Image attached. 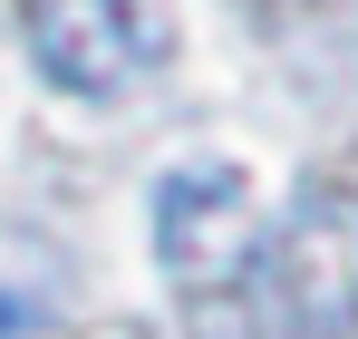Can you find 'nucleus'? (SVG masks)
Here are the masks:
<instances>
[{
	"instance_id": "f257e3e1",
	"label": "nucleus",
	"mask_w": 358,
	"mask_h": 339,
	"mask_svg": "<svg viewBox=\"0 0 358 339\" xmlns=\"http://www.w3.org/2000/svg\"><path fill=\"white\" fill-rule=\"evenodd\" d=\"M184 300L194 339H358V194L320 184L281 223H252L242 262Z\"/></svg>"
},
{
	"instance_id": "f03ea898",
	"label": "nucleus",
	"mask_w": 358,
	"mask_h": 339,
	"mask_svg": "<svg viewBox=\"0 0 358 339\" xmlns=\"http://www.w3.org/2000/svg\"><path fill=\"white\" fill-rule=\"evenodd\" d=\"M29 58L59 97H117L145 68L175 58V20L165 0H39L29 10Z\"/></svg>"
},
{
	"instance_id": "7ed1b4c3",
	"label": "nucleus",
	"mask_w": 358,
	"mask_h": 339,
	"mask_svg": "<svg viewBox=\"0 0 358 339\" xmlns=\"http://www.w3.org/2000/svg\"><path fill=\"white\" fill-rule=\"evenodd\" d=\"M252 174L223 165V155H184L165 165L155 184V204H145V233H155V262H165V282L175 291H203L223 282L242 262V242H252Z\"/></svg>"
},
{
	"instance_id": "20e7f679",
	"label": "nucleus",
	"mask_w": 358,
	"mask_h": 339,
	"mask_svg": "<svg viewBox=\"0 0 358 339\" xmlns=\"http://www.w3.org/2000/svg\"><path fill=\"white\" fill-rule=\"evenodd\" d=\"M68 310V252L29 223H0V339H29Z\"/></svg>"
}]
</instances>
